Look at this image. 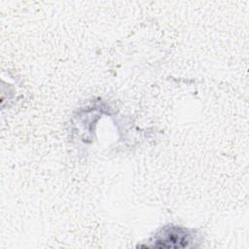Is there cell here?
<instances>
[{
  "mask_svg": "<svg viewBox=\"0 0 249 249\" xmlns=\"http://www.w3.org/2000/svg\"><path fill=\"white\" fill-rule=\"evenodd\" d=\"M194 240V234L185 228L166 226L156 233L148 247L153 248H185Z\"/></svg>",
  "mask_w": 249,
  "mask_h": 249,
  "instance_id": "6da1fadb",
  "label": "cell"
}]
</instances>
